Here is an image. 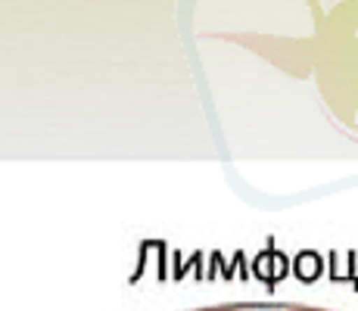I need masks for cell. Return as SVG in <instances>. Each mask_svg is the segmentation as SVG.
Wrapping results in <instances>:
<instances>
[{"mask_svg": "<svg viewBox=\"0 0 358 311\" xmlns=\"http://www.w3.org/2000/svg\"><path fill=\"white\" fill-rule=\"evenodd\" d=\"M293 311H315V308H293Z\"/></svg>", "mask_w": 358, "mask_h": 311, "instance_id": "obj_2", "label": "cell"}, {"mask_svg": "<svg viewBox=\"0 0 358 311\" xmlns=\"http://www.w3.org/2000/svg\"><path fill=\"white\" fill-rule=\"evenodd\" d=\"M206 311H231V308H206Z\"/></svg>", "mask_w": 358, "mask_h": 311, "instance_id": "obj_1", "label": "cell"}]
</instances>
